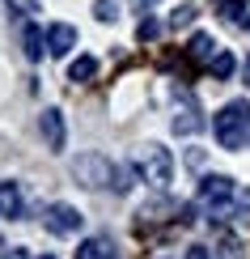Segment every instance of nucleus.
Instances as JSON below:
<instances>
[{"label":"nucleus","instance_id":"f257e3e1","mask_svg":"<svg viewBox=\"0 0 250 259\" xmlns=\"http://www.w3.org/2000/svg\"><path fill=\"white\" fill-rule=\"evenodd\" d=\"M72 179H77L81 187H89V191H102V187H111V183H115V191L132 187V183H123V170H119L106 153H81V157H72Z\"/></svg>","mask_w":250,"mask_h":259},{"label":"nucleus","instance_id":"f03ea898","mask_svg":"<svg viewBox=\"0 0 250 259\" xmlns=\"http://www.w3.org/2000/svg\"><path fill=\"white\" fill-rule=\"evenodd\" d=\"M212 136H216L221 149H242L250 140V102L246 98L225 102L221 111H216V119H212Z\"/></svg>","mask_w":250,"mask_h":259},{"label":"nucleus","instance_id":"7ed1b4c3","mask_svg":"<svg viewBox=\"0 0 250 259\" xmlns=\"http://www.w3.org/2000/svg\"><path fill=\"white\" fill-rule=\"evenodd\" d=\"M199 204L212 217H229L242 204H250V196H242V187H237L229 175H204L199 179Z\"/></svg>","mask_w":250,"mask_h":259},{"label":"nucleus","instance_id":"20e7f679","mask_svg":"<svg viewBox=\"0 0 250 259\" xmlns=\"http://www.w3.org/2000/svg\"><path fill=\"white\" fill-rule=\"evenodd\" d=\"M136 170H140V179H144L148 187L166 191V187H170V179H174V157H170V149H161V145H144V149H140V157H136Z\"/></svg>","mask_w":250,"mask_h":259},{"label":"nucleus","instance_id":"39448f33","mask_svg":"<svg viewBox=\"0 0 250 259\" xmlns=\"http://www.w3.org/2000/svg\"><path fill=\"white\" fill-rule=\"evenodd\" d=\"M42 225H47L51 234H60V238H68V234H81L85 212L72 208V204H51V208L42 212Z\"/></svg>","mask_w":250,"mask_h":259},{"label":"nucleus","instance_id":"423d86ee","mask_svg":"<svg viewBox=\"0 0 250 259\" xmlns=\"http://www.w3.org/2000/svg\"><path fill=\"white\" fill-rule=\"evenodd\" d=\"M38 132H42V140H47L51 153H60V149L68 145V123H64V111H60V106H47V111H42Z\"/></svg>","mask_w":250,"mask_h":259},{"label":"nucleus","instance_id":"0eeeda50","mask_svg":"<svg viewBox=\"0 0 250 259\" xmlns=\"http://www.w3.org/2000/svg\"><path fill=\"white\" fill-rule=\"evenodd\" d=\"M72 47H77V26H68V21H51L47 26V51L56 60L72 56Z\"/></svg>","mask_w":250,"mask_h":259},{"label":"nucleus","instance_id":"6e6552de","mask_svg":"<svg viewBox=\"0 0 250 259\" xmlns=\"http://www.w3.org/2000/svg\"><path fill=\"white\" fill-rule=\"evenodd\" d=\"M204 127V115H199V106H195L191 94H182V102L174 106V132L178 136H195Z\"/></svg>","mask_w":250,"mask_h":259},{"label":"nucleus","instance_id":"1a4fd4ad","mask_svg":"<svg viewBox=\"0 0 250 259\" xmlns=\"http://www.w3.org/2000/svg\"><path fill=\"white\" fill-rule=\"evenodd\" d=\"M187 56H191V60H199V64H212L216 56H221V47H216V38H212V34H191Z\"/></svg>","mask_w":250,"mask_h":259},{"label":"nucleus","instance_id":"9d476101","mask_svg":"<svg viewBox=\"0 0 250 259\" xmlns=\"http://www.w3.org/2000/svg\"><path fill=\"white\" fill-rule=\"evenodd\" d=\"M21 191H17V183H0V217H9V221H17L21 217Z\"/></svg>","mask_w":250,"mask_h":259},{"label":"nucleus","instance_id":"9b49d317","mask_svg":"<svg viewBox=\"0 0 250 259\" xmlns=\"http://www.w3.org/2000/svg\"><path fill=\"white\" fill-rule=\"evenodd\" d=\"M93 77H97V60L93 56H77V60L68 64V81L72 85H85V81H93Z\"/></svg>","mask_w":250,"mask_h":259},{"label":"nucleus","instance_id":"f8f14e48","mask_svg":"<svg viewBox=\"0 0 250 259\" xmlns=\"http://www.w3.org/2000/svg\"><path fill=\"white\" fill-rule=\"evenodd\" d=\"M77 259H115V246L106 238H85L77 246Z\"/></svg>","mask_w":250,"mask_h":259},{"label":"nucleus","instance_id":"ddd939ff","mask_svg":"<svg viewBox=\"0 0 250 259\" xmlns=\"http://www.w3.org/2000/svg\"><path fill=\"white\" fill-rule=\"evenodd\" d=\"M21 42H26V60H42V42H47V34H42L34 21H26V34H21Z\"/></svg>","mask_w":250,"mask_h":259},{"label":"nucleus","instance_id":"4468645a","mask_svg":"<svg viewBox=\"0 0 250 259\" xmlns=\"http://www.w3.org/2000/svg\"><path fill=\"white\" fill-rule=\"evenodd\" d=\"M208 68H212V77H216V81H229V77H233V68H237V60L229 56V51H221V56H216Z\"/></svg>","mask_w":250,"mask_h":259},{"label":"nucleus","instance_id":"2eb2a0df","mask_svg":"<svg viewBox=\"0 0 250 259\" xmlns=\"http://www.w3.org/2000/svg\"><path fill=\"white\" fill-rule=\"evenodd\" d=\"M195 17H199V9H195V5H178V9L170 13V30H187Z\"/></svg>","mask_w":250,"mask_h":259},{"label":"nucleus","instance_id":"dca6fc26","mask_svg":"<svg viewBox=\"0 0 250 259\" xmlns=\"http://www.w3.org/2000/svg\"><path fill=\"white\" fill-rule=\"evenodd\" d=\"M93 17H97V21H119V0H97V5H93Z\"/></svg>","mask_w":250,"mask_h":259},{"label":"nucleus","instance_id":"f3484780","mask_svg":"<svg viewBox=\"0 0 250 259\" xmlns=\"http://www.w3.org/2000/svg\"><path fill=\"white\" fill-rule=\"evenodd\" d=\"M157 34H161V21H153V17H144V21L136 26V38H140V42H153Z\"/></svg>","mask_w":250,"mask_h":259},{"label":"nucleus","instance_id":"a211bd4d","mask_svg":"<svg viewBox=\"0 0 250 259\" xmlns=\"http://www.w3.org/2000/svg\"><path fill=\"white\" fill-rule=\"evenodd\" d=\"M187 259H212L208 246H187Z\"/></svg>","mask_w":250,"mask_h":259},{"label":"nucleus","instance_id":"6ab92c4d","mask_svg":"<svg viewBox=\"0 0 250 259\" xmlns=\"http://www.w3.org/2000/svg\"><path fill=\"white\" fill-rule=\"evenodd\" d=\"M5 259H26V251H21V246H9V251H5Z\"/></svg>","mask_w":250,"mask_h":259},{"label":"nucleus","instance_id":"aec40b11","mask_svg":"<svg viewBox=\"0 0 250 259\" xmlns=\"http://www.w3.org/2000/svg\"><path fill=\"white\" fill-rule=\"evenodd\" d=\"M246 85H250V56H246Z\"/></svg>","mask_w":250,"mask_h":259},{"label":"nucleus","instance_id":"412c9836","mask_svg":"<svg viewBox=\"0 0 250 259\" xmlns=\"http://www.w3.org/2000/svg\"><path fill=\"white\" fill-rule=\"evenodd\" d=\"M242 26H246V30H250V13H246V17H242Z\"/></svg>","mask_w":250,"mask_h":259},{"label":"nucleus","instance_id":"4be33fe9","mask_svg":"<svg viewBox=\"0 0 250 259\" xmlns=\"http://www.w3.org/2000/svg\"><path fill=\"white\" fill-rule=\"evenodd\" d=\"M34 259H56V255H51V251H47V255H34Z\"/></svg>","mask_w":250,"mask_h":259}]
</instances>
